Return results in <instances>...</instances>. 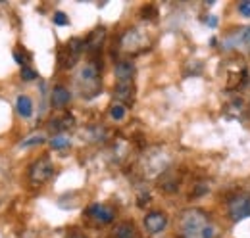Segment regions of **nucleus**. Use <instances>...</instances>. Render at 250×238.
I'll list each match as a JSON object with an SVG mask.
<instances>
[{"mask_svg": "<svg viewBox=\"0 0 250 238\" xmlns=\"http://www.w3.org/2000/svg\"><path fill=\"white\" fill-rule=\"evenodd\" d=\"M104 39H106V31L102 29V27H98V29H94L93 33H91V37L87 39L85 46H87L89 50H98V48L102 46Z\"/></svg>", "mask_w": 250, "mask_h": 238, "instance_id": "nucleus-11", "label": "nucleus"}, {"mask_svg": "<svg viewBox=\"0 0 250 238\" xmlns=\"http://www.w3.org/2000/svg\"><path fill=\"white\" fill-rule=\"evenodd\" d=\"M52 175H54V165H52V161H50L48 158L37 159L31 167H29V177H31V180L37 182V184L46 182Z\"/></svg>", "mask_w": 250, "mask_h": 238, "instance_id": "nucleus-3", "label": "nucleus"}, {"mask_svg": "<svg viewBox=\"0 0 250 238\" xmlns=\"http://www.w3.org/2000/svg\"><path fill=\"white\" fill-rule=\"evenodd\" d=\"M83 48H85V42L81 40V39H71L69 42H67V46L62 50V54H60V63H62V67H71L77 58H79V54L83 52Z\"/></svg>", "mask_w": 250, "mask_h": 238, "instance_id": "nucleus-4", "label": "nucleus"}, {"mask_svg": "<svg viewBox=\"0 0 250 238\" xmlns=\"http://www.w3.org/2000/svg\"><path fill=\"white\" fill-rule=\"evenodd\" d=\"M181 238H216V227L210 223L206 211L185 209L181 213Z\"/></svg>", "mask_w": 250, "mask_h": 238, "instance_id": "nucleus-1", "label": "nucleus"}, {"mask_svg": "<svg viewBox=\"0 0 250 238\" xmlns=\"http://www.w3.org/2000/svg\"><path fill=\"white\" fill-rule=\"evenodd\" d=\"M110 116L116 119V121L124 119L125 118V106L124 104H114V106L110 108Z\"/></svg>", "mask_w": 250, "mask_h": 238, "instance_id": "nucleus-17", "label": "nucleus"}, {"mask_svg": "<svg viewBox=\"0 0 250 238\" xmlns=\"http://www.w3.org/2000/svg\"><path fill=\"white\" fill-rule=\"evenodd\" d=\"M241 42L250 48V25H247V27L241 29Z\"/></svg>", "mask_w": 250, "mask_h": 238, "instance_id": "nucleus-20", "label": "nucleus"}, {"mask_svg": "<svg viewBox=\"0 0 250 238\" xmlns=\"http://www.w3.org/2000/svg\"><path fill=\"white\" fill-rule=\"evenodd\" d=\"M69 238H87V237H83V235H79V233H75V235H71Z\"/></svg>", "mask_w": 250, "mask_h": 238, "instance_id": "nucleus-24", "label": "nucleus"}, {"mask_svg": "<svg viewBox=\"0 0 250 238\" xmlns=\"http://www.w3.org/2000/svg\"><path fill=\"white\" fill-rule=\"evenodd\" d=\"M116 98L122 102V104H131L133 98H135V87L133 83H118L116 85Z\"/></svg>", "mask_w": 250, "mask_h": 238, "instance_id": "nucleus-9", "label": "nucleus"}, {"mask_svg": "<svg viewBox=\"0 0 250 238\" xmlns=\"http://www.w3.org/2000/svg\"><path fill=\"white\" fill-rule=\"evenodd\" d=\"M50 100H52V104H54L56 108H63V106L69 104L71 92L65 89V87H54L52 94H50Z\"/></svg>", "mask_w": 250, "mask_h": 238, "instance_id": "nucleus-10", "label": "nucleus"}, {"mask_svg": "<svg viewBox=\"0 0 250 238\" xmlns=\"http://www.w3.org/2000/svg\"><path fill=\"white\" fill-rule=\"evenodd\" d=\"M229 215L233 221H243V219L250 217V196L241 194V196L233 198L229 204Z\"/></svg>", "mask_w": 250, "mask_h": 238, "instance_id": "nucleus-5", "label": "nucleus"}, {"mask_svg": "<svg viewBox=\"0 0 250 238\" xmlns=\"http://www.w3.org/2000/svg\"><path fill=\"white\" fill-rule=\"evenodd\" d=\"M133 75H135V65H133V61L124 60V61H118V63H116V77H118V83H131V81H133Z\"/></svg>", "mask_w": 250, "mask_h": 238, "instance_id": "nucleus-8", "label": "nucleus"}, {"mask_svg": "<svg viewBox=\"0 0 250 238\" xmlns=\"http://www.w3.org/2000/svg\"><path fill=\"white\" fill-rule=\"evenodd\" d=\"M239 12L245 16V18H250V0H245L239 4Z\"/></svg>", "mask_w": 250, "mask_h": 238, "instance_id": "nucleus-21", "label": "nucleus"}, {"mask_svg": "<svg viewBox=\"0 0 250 238\" xmlns=\"http://www.w3.org/2000/svg\"><path fill=\"white\" fill-rule=\"evenodd\" d=\"M206 23H208L210 27H218V20H216L214 16H208V20H206Z\"/></svg>", "mask_w": 250, "mask_h": 238, "instance_id": "nucleus-23", "label": "nucleus"}, {"mask_svg": "<svg viewBox=\"0 0 250 238\" xmlns=\"http://www.w3.org/2000/svg\"><path fill=\"white\" fill-rule=\"evenodd\" d=\"M52 20H54L56 25H67V23H69V20H67V16H65L63 12H56Z\"/></svg>", "mask_w": 250, "mask_h": 238, "instance_id": "nucleus-19", "label": "nucleus"}, {"mask_svg": "<svg viewBox=\"0 0 250 238\" xmlns=\"http://www.w3.org/2000/svg\"><path fill=\"white\" fill-rule=\"evenodd\" d=\"M16 110L21 118H31L33 114V102L29 96H18L16 100Z\"/></svg>", "mask_w": 250, "mask_h": 238, "instance_id": "nucleus-12", "label": "nucleus"}, {"mask_svg": "<svg viewBox=\"0 0 250 238\" xmlns=\"http://www.w3.org/2000/svg\"><path fill=\"white\" fill-rule=\"evenodd\" d=\"M21 79L23 81H35L37 79V71H33L31 67H21Z\"/></svg>", "mask_w": 250, "mask_h": 238, "instance_id": "nucleus-18", "label": "nucleus"}, {"mask_svg": "<svg viewBox=\"0 0 250 238\" xmlns=\"http://www.w3.org/2000/svg\"><path fill=\"white\" fill-rule=\"evenodd\" d=\"M14 60H16V61H18V63H20L21 67H25V56H23V54H20L18 50L14 52Z\"/></svg>", "mask_w": 250, "mask_h": 238, "instance_id": "nucleus-22", "label": "nucleus"}, {"mask_svg": "<svg viewBox=\"0 0 250 238\" xmlns=\"http://www.w3.org/2000/svg\"><path fill=\"white\" fill-rule=\"evenodd\" d=\"M139 42H141V35L137 33V31H127L124 35V48L125 50H133V48H137L139 46Z\"/></svg>", "mask_w": 250, "mask_h": 238, "instance_id": "nucleus-13", "label": "nucleus"}, {"mask_svg": "<svg viewBox=\"0 0 250 238\" xmlns=\"http://www.w3.org/2000/svg\"><path fill=\"white\" fill-rule=\"evenodd\" d=\"M42 142H46V137L42 133H35V135H29L25 140L20 142V148H31V146L42 144Z\"/></svg>", "mask_w": 250, "mask_h": 238, "instance_id": "nucleus-14", "label": "nucleus"}, {"mask_svg": "<svg viewBox=\"0 0 250 238\" xmlns=\"http://www.w3.org/2000/svg\"><path fill=\"white\" fill-rule=\"evenodd\" d=\"M89 215L93 217L94 221H98V223H112L114 221V217H116V211L110 208V206H102V204H93L91 208H89Z\"/></svg>", "mask_w": 250, "mask_h": 238, "instance_id": "nucleus-7", "label": "nucleus"}, {"mask_svg": "<svg viewBox=\"0 0 250 238\" xmlns=\"http://www.w3.org/2000/svg\"><path fill=\"white\" fill-rule=\"evenodd\" d=\"M79 85L83 87V92L87 96H94L100 89V75H98V67L94 65V61H89L81 67L79 71Z\"/></svg>", "mask_w": 250, "mask_h": 238, "instance_id": "nucleus-2", "label": "nucleus"}, {"mask_svg": "<svg viewBox=\"0 0 250 238\" xmlns=\"http://www.w3.org/2000/svg\"><path fill=\"white\" fill-rule=\"evenodd\" d=\"M166 227H167V215L162 213V211H150V213L145 217V229H146L150 235L162 233Z\"/></svg>", "mask_w": 250, "mask_h": 238, "instance_id": "nucleus-6", "label": "nucleus"}, {"mask_svg": "<svg viewBox=\"0 0 250 238\" xmlns=\"http://www.w3.org/2000/svg\"><path fill=\"white\" fill-rule=\"evenodd\" d=\"M69 144H71V140H69L67 135H56V137H52V140H50V146L54 150H63V148H67Z\"/></svg>", "mask_w": 250, "mask_h": 238, "instance_id": "nucleus-16", "label": "nucleus"}, {"mask_svg": "<svg viewBox=\"0 0 250 238\" xmlns=\"http://www.w3.org/2000/svg\"><path fill=\"white\" fill-rule=\"evenodd\" d=\"M116 238H137V231H135L133 225L122 223V225L116 229Z\"/></svg>", "mask_w": 250, "mask_h": 238, "instance_id": "nucleus-15", "label": "nucleus"}]
</instances>
